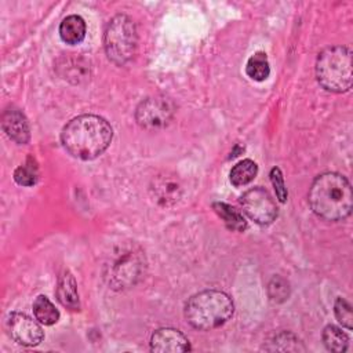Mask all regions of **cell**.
<instances>
[{
	"label": "cell",
	"mask_w": 353,
	"mask_h": 353,
	"mask_svg": "<svg viewBox=\"0 0 353 353\" xmlns=\"http://www.w3.org/2000/svg\"><path fill=\"white\" fill-rule=\"evenodd\" d=\"M113 138L109 123L95 114H81L72 119L61 132L65 150L76 159L92 160L101 156Z\"/></svg>",
	"instance_id": "6da1fadb"
},
{
	"label": "cell",
	"mask_w": 353,
	"mask_h": 353,
	"mask_svg": "<svg viewBox=\"0 0 353 353\" xmlns=\"http://www.w3.org/2000/svg\"><path fill=\"white\" fill-rule=\"evenodd\" d=\"M307 199L312 211L330 222L346 219L353 208L352 186L346 176L338 172H324L316 176Z\"/></svg>",
	"instance_id": "7a4b0ae2"
},
{
	"label": "cell",
	"mask_w": 353,
	"mask_h": 353,
	"mask_svg": "<svg viewBox=\"0 0 353 353\" xmlns=\"http://www.w3.org/2000/svg\"><path fill=\"white\" fill-rule=\"evenodd\" d=\"M232 298L218 290H205L189 298L185 319L196 330L210 331L223 325L233 314Z\"/></svg>",
	"instance_id": "3957f363"
},
{
	"label": "cell",
	"mask_w": 353,
	"mask_h": 353,
	"mask_svg": "<svg viewBox=\"0 0 353 353\" xmlns=\"http://www.w3.org/2000/svg\"><path fill=\"white\" fill-rule=\"evenodd\" d=\"M316 79L330 92L349 91L353 83L352 50L345 46L324 48L316 61Z\"/></svg>",
	"instance_id": "277c9868"
},
{
	"label": "cell",
	"mask_w": 353,
	"mask_h": 353,
	"mask_svg": "<svg viewBox=\"0 0 353 353\" xmlns=\"http://www.w3.org/2000/svg\"><path fill=\"white\" fill-rule=\"evenodd\" d=\"M145 270V254L132 243L121 245L110 255V261L105 265L103 279L110 288L121 291L134 287L142 279Z\"/></svg>",
	"instance_id": "5b68a950"
},
{
	"label": "cell",
	"mask_w": 353,
	"mask_h": 353,
	"mask_svg": "<svg viewBox=\"0 0 353 353\" xmlns=\"http://www.w3.org/2000/svg\"><path fill=\"white\" fill-rule=\"evenodd\" d=\"M138 43L137 26L125 14L113 17L103 33L105 52L114 65H125L132 59Z\"/></svg>",
	"instance_id": "8992f818"
},
{
	"label": "cell",
	"mask_w": 353,
	"mask_h": 353,
	"mask_svg": "<svg viewBox=\"0 0 353 353\" xmlns=\"http://www.w3.org/2000/svg\"><path fill=\"white\" fill-rule=\"evenodd\" d=\"M174 114V105L164 97H149L143 99L135 110L137 123L145 130H159L165 127Z\"/></svg>",
	"instance_id": "52a82bcc"
},
{
	"label": "cell",
	"mask_w": 353,
	"mask_h": 353,
	"mask_svg": "<svg viewBox=\"0 0 353 353\" xmlns=\"http://www.w3.org/2000/svg\"><path fill=\"white\" fill-rule=\"evenodd\" d=\"M240 203L244 214L258 225H269L277 216V205L273 197L262 188L247 190Z\"/></svg>",
	"instance_id": "ba28073f"
},
{
	"label": "cell",
	"mask_w": 353,
	"mask_h": 353,
	"mask_svg": "<svg viewBox=\"0 0 353 353\" xmlns=\"http://www.w3.org/2000/svg\"><path fill=\"white\" fill-rule=\"evenodd\" d=\"M7 331L10 336L19 345L37 346L44 339L41 327L29 316L14 312L7 319Z\"/></svg>",
	"instance_id": "9c48e42d"
},
{
	"label": "cell",
	"mask_w": 353,
	"mask_h": 353,
	"mask_svg": "<svg viewBox=\"0 0 353 353\" xmlns=\"http://www.w3.org/2000/svg\"><path fill=\"white\" fill-rule=\"evenodd\" d=\"M150 192L160 205L170 207L179 201L182 196V185L176 175L163 172L153 178L150 183Z\"/></svg>",
	"instance_id": "30bf717a"
},
{
	"label": "cell",
	"mask_w": 353,
	"mask_h": 353,
	"mask_svg": "<svg viewBox=\"0 0 353 353\" xmlns=\"http://www.w3.org/2000/svg\"><path fill=\"white\" fill-rule=\"evenodd\" d=\"M150 350L157 353L189 352L190 343L188 338L175 328H160L152 334Z\"/></svg>",
	"instance_id": "8fae6325"
},
{
	"label": "cell",
	"mask_w": 353,
	"mask_h": 353,
	"mask_svg": "<svg viewBox=\"0 0 353 353\" xmlns=\"http://www.w3.org/2000/svg\"><path fill=\"white\" fill-rule=\"evenodd\" d=\"M1 127L7 137L19 145H25L30 139L29 123L25 114L14 106H11L3 113Z\"/></svg>",
	"instance_id": "7c38bea8"
},
{
	"label": "cell",
	"mask_w": 353,
	"mask_h": 353,
	"mask_svg": "<svg viewBox=\"0 0 353 353\" xmlns=\"http://www.w3.org/2000/svg\"><path fill=\"white\" fill-rule=\"evenodd\" d=\"M57 298L65 307L70 310H79L80 309V299L77 294V284L74 277L70 272H63V274L59 277L58 287H57Z\"/></svg>",
	"instance_id": "4fadbf2b"
},
{
	"label": "cell",
	"mask_w": 353,
	"mask_h": 353,
	"mask_svg": "<svg viewBox=\"0 0 353 353\" xmlns=\"http://www.w3.org/2000/svg\"><path fill=\"white\" fill-rule=\"evenodd\" d=\"M85 22L80 15H69L59 25V36L69 46L80 44L85 37Z\"/></svg>",
	"instance_id": "5bb4252c"
},
{
	"label": "cell",
	"mask_w": 353,
	"mask_h": 353,
	"mask_svg": "<svg viewBox=\"0 0 353 353\" xmlns=\"http://www.w3.org/2000/svg\"><path fill=\"white\" fill-rule=\"evenodd\" d=\"M263 349L268 352H305L306 347L302 341L288 331H281L273 335L265 345Z\"/></svg>",
	"instance_id": "9a60e30c"
},
{
	"label": "cell",
	"mask_w": 353,
	"mask_h": 353,
	"mask_svg": "<svg viewBox=\"0 0 353 353\" xmlns=\"http://www.w3.org/2000/svg\"><path fill=\"white\" fill-rule=\"evenodd\" d=\"M212 208L219 215V218L223 221V223L229 230H234V232L245 230L247 221L236 208H233L226 203H214Z\"/></svg>",
	"instance_id": "2e32d148"
},
{
	"label": "cell",
	"mask_w": 353,
	"mask_h": 353,
	"mask_svg": "<svg viewBox=\"0 0 353 353\" xmlns=\"http://www.w3.org/2000/svg\"><path fill=\"white\" fill-rule=\"evenodd\" d=\"M33 313L36 320L44 325H52L59 320V312L54 303L46 296L39 295L33 302Z\"/></svg>",
	"instance_id": "e0dca14e"
},
{
	"label": "cell",
	"mask_w": 353,
	"mask_h": 353,
	"mask_svg": "<svg viewBox=\"0 0 353 353\" xmlns=\"http://www.w3.org/2000/svg\"><path fill=\"white\" fill-rule=\"evenodd\" d=\"M258 174V165L250 159L239 161L232 170H230V182L234 186H244L254 181V178Z\"/></svg>",
	"instance_id": "ac0fdd59"
},
{
	"label": "cell",
	"mask_w": 353,
	"mask_h": 353,
	"mask_svg": "<svg viewBox=\"0 0 353 353\" xmlns=\"http://www.w3.org/2000/svg\"><path fill=\"white\" fill-rule=\"evenodd\" d=\"M245 73L251 80L255 81H263L269 77L270 66L268 57L263 51H258L250 57L245 65Z\"/></svg>",
	"instance_id": "d6986e66"
},
{
	"label": "cell",
	"mask_w": 353,
	"mask_h": 353,
	"mask_svg": "<svg viewBox=\"0 0 353 353\" xmlns=\"http://www.w3.org/2000/svg\"><path fill=\"white\" fill-rule=\"evenodd\" d=\"M321 336L325 347L334 353H342L349 346L347 334L335 325H327Z\"/></svg>",
	"instance_id": "ffe728a7"
},
{
	"label": "cell",
	"mask_w": 353,
	"mask_h": 353,
	"mask_svg": "<svg viewBox=\"0 0 353 353\" xmlns=\"http://www.w3.org/2000/svg\"><path fill=\"white\" fill-rule=\"evenodd\" d=\"M37 178H39L37 165L32 157H28L26 163L23 165H19L14 171L15 182L22 186H33L37 182Z\"/></svg>",
	"instance_id": "44dd1931"
},
{
	"label": "cell",
	"mask_w": 353,
	"mask_h": 353,
	"mask_svg": "<svg viewBox=\"0 0 353 353\" xmlns=\"http://www.w3.org/2000/svg\"><path fill=\"white\" fill-rule=\"evenodd\" d=\"M290 292H291V290H290L288 281L280 276H274L268 285L269 298H270V301H273L276 303H281V302L287 301L290 296Z\"/></svg>",
	"instance_id": "7402d4cb"
},
{
	"label": "cell",
	"mask_w": 353,
	"mask_h": 353,
	"mask_svg": "<svg viewBox=\"0 0 353 353\" xmlns=\"http://www.w3.org/2000/svg\"><path fill=\"white\" fill-rule=\"evenodd\" d=\"M334 312H335L336 320L343 327H346L347 330L353 328V313H352V307L346 299L336 298L335 305H334Z\"/></svg>",
	"instance_id": "603a6c76"
},
{
	"label": "cell",
	"mask_w": 353,
	"mask_h": 353,
	"mask_svg": "<svg viewBox=\"0 0 353 353\" xmlns=\"http://www.w3.org/2000/svg\"><path fill=\"white\" fill-rule=\"evenodd\" d=\"M270 181H272V185H273V188L276 190L277 199L281 203H285V200L288 197V192H287V188L284 185V178H283V174H281L279 167H273L272 168V171H270Z\"/></svg>",
	"instance_id": "cb8c5ba5"
}]
</instances>
